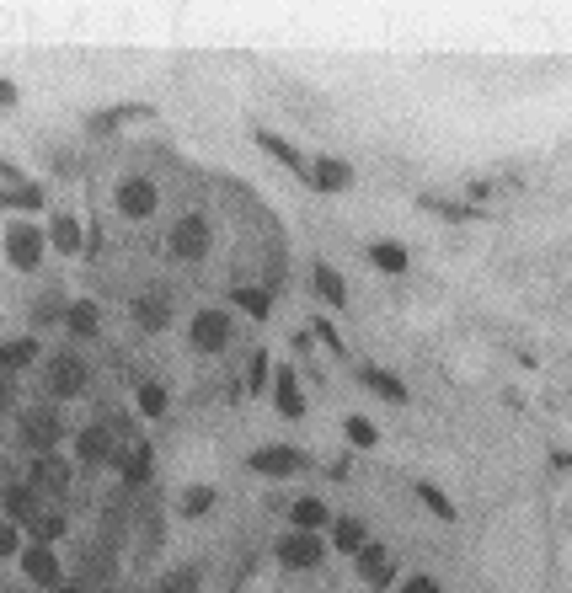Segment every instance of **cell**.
Returning a JSON list of instances; mask_svg holds the SVG:
<instances>
[{
    "label": "cell",
    "mask_w": 572,
    "mask_h": 593,
    "mask_svg": "<svg viewBox=\"0 0 572 593\" xmlns=\"http://www.w3.org/2000/svg\"><path fill=\"white\" fill-rule=\"evenodd\" d=\"M0 246H6V262L17 273H33L43 262V252H49V230H38L33 220H11L6 236H0Z\"/></svg>",
    "instance_id": "6da1fadb"
},
{
    "label": "cell",
    "mask_w": 572,
    "mask_h": 593,
    "mask_svg": "<svg viewBox=\"0 0 572 593\" xmlns=\"http://www.w3.org/2000/svg\"><path fill=\"white\" fill-rule=\"evenodd\" d=\"M17 433H22V444H27V455H54L59 444H65V417H59L54 407H27L22 412V423H17Z\"/></svg>",
    "instance_id": "7a4b0ae2"
},
{
    "label": "cell",
    "mask_w": 572,
    "mask_h": 593,
    "mask_svg": "<svg viewBox=\"0 0 572 593\" xmlns=\"http://www.w3.org/2000/svg\"><path fill=\"white\" fill-rule=\"evenodd\" d=\"M273 556L284 561L289 572H311V567H321V561H327V540H321L316 529H284V535H278V545H273Z\"/></svg>",
    "instance_id": "3957f363"
},
{
    "label": "cell",
    "mask_w": 572,
    "mask_h": 593,
    "mask_svg": "<svg viewBox=\"0 0 572 593\" xmlns=\"http://www.w3.org/2000/svg\"><path fill=\"white\" fill-rule=\"evenodd\" d=\"M246 465H252L257 476H268V481H289V476H300V471H311V455L295 444H262L246 455Z\"/></svg>",
    "instance_id": "277c9868"
},
{
    "label": "cell",
    "mask_w": 572,
    "mask_h": 593,
    "mask_svg": "<svg viewBox=\"0 0 572 593\" xmlns=\"http://www.w3.org/2000/svg\"><path fill=\"white\" fill-rule=\"evenodd\" d=\"M118 455V423L113 417H97V423H86L81 433H75V465H113Z\"/></svg>",
    "instance_id": "5b68a950"
},
{
    "label": "cell",
    "mask_w": 572,
    "mask_h": 593,
    "mask_svg": "<svg viewBox=\"0 0 572 593\" xmlns=\"http://www.w3.org/2000/svg\"><path fill=\"white\" fill-rule=\"evenodd\" d=\"M22 577H27V583H33V588H65V561H59V551H54V545H43V540H27L22 545Z\"/></svg>",
    "instance_id": "8992f818"
},
{
    "label": "cell",
    "mask_w": 572,
    "mask_h": 593,
    "mask_svg": "<svg viewBox=\"0 0 572 593\" xmlns=\"http://www.w3.org/2000/svg\"><path fill=\"white\" fill-rule=\"evenodd\" d=\"M43 385H49V396H54V401H75V396H81V390L91 385L86 358H75V353H54V358H49V369H43Z\"/></svg>",
    "instance_id": "52a82bcc"
},
{
    "label": "cell",
    "mask_w": 572,
    "mask_h": 593,
    "mask_svg": "<svg viewBox=\"0 0 572 593\" xmlns=\"http://www.w3.org/2000/svg\"><path fill=\"white\" fill-rule=\"evenodd\" d=\"M22 481H27V487H33L38 497H65L70 481H75V465L59 455V449H54V455H33V465H27Z\"/></svg>",
    "instance_id": "ba28073f"
},
{
    "label": "cell",
    "mask_w": 572,
    "mask_h": 593,
    "mask_svg": "<svg viewBox=\"0 0 572 593\" xmlns=\"http://www.w3.org/2000/svg\"><path fill=\"white\" fill-rule=\"evenodd\" d=\"M113 209L123 214V220H150V214L161 209V187L150 177H123L113 187Z\"/></svg>",
    "instance_id": "9c48e42d"
},
{
    "label": "cell",
    "mask_w": 572,
    "mask_h": 593,
    "mask_svg": "<svg viewBox=\"0 0 572 593\" xmlns=\"http://www.w3.org/2000/svg\"><path fill=\"white\" fill-rule=\"evenodd\" d=\"M209 220L204 214H182V220L172 225V236H166V252H172L177 262H204L209 257Z\"/></svg>",
    "instance_id": "30bf717a"
},
{
    "label": "cell",
    "mask_w": 572,
    "mask_h": 593,
    "mask_svg": "<svg viewBox=\"0 0 572 593\" xmlns=\"http://www.w3.org/2000/svg\"><path fill=\"white\" fill-rule=\"evenodd\" d=\"M230 310H220V305H209V310H198L193 316V348L198 353H225L230 348Z\"/></svg>",
    "instance_id": "8fae6325"
},
{
    "label": "cell",
    "mask_w": 572,
    "mask_h": 593,
    "mask_svg": "<svg viewBox=\"0 0 572 593\" xmlns=\"http://www.w3.org/2000/svg\"><path fill=\"white\" fill-rule=\"evenodd\" d=\"M113 465H118L123 487L139 492V487H150V476H156V449H150L145 439H134L129 449H118V455H113Z\"/></svg>",
    "instance_id": "7c38bea8"
},
{
    "label": "cell",
    "mask_w": 572,
    "mask_h": 593,
    "mask_svg": "<svg viewBox=\"0 0 572 593\" xmlns=\"http://www.w3.org/2000/svg\"><path fill=\"white\" fill-rule=\"evenodd\" d=\"M43 513V503H38V492L27 487V481H6V487H0V519H11V524H33Z\"/></svg>",
    "instance_id": "4fadbf2b"
},
{
    "label": "cell",
    "mask_w": 572,
    "mask_h": 593,
    "mask_svg": "<svg viewBox=\"0 0 572 593\" xmlns=\"http://www.w3.org/2000/svg\"><path fill=\"white\" fill-rule=\"evenodd\" d=\"M134 321H139V332H166L172 326V294L166 289L134 294Z\"/></svg>",
    "instance_id": "5bb4252c"
},
{
    "label": "cell",
    "mask_w": 572,
    "mask_h": 593,
    "mask_svg": "<svg viewBox=\"0 0 572 593\" xmlns=\"http://www.w3.org/2000/svg\"><path fill=\"white\" fill-rule=\"evenodd\" d=\"M311 187H316V193H348V187H353V166L343 161V155H321V161H311Z\"/></svg>",
    "instance_id": "9a60e30c"
},
{
    "label": "cell",
    "mask_w": 572,
    "mask_h": 593,
    "mask_svg": "<svg viewBox=\"0 0 572 593\" xmlns=\"http://www.w3.org/2000/svg\"><path fill=\"white\" fill-rule=\"evenodd\" d=\"M273 407L289 417V423H300L305 417V390H300V380H295V369H273Z\"/></svg>",
    "instance_id": "2e32d148"
},
{
    "label": "cell",
    "mask_w": 572,
    "mask_h": 593,
    "mask_svg": "<svg viewBox=\"0 0 572 593\" xmlns=\"http://www.w3.org/2000/svg\"><path fill=\"white\" fill-rule=\"evenodd\" d=\"M353 567H359V577H364L369 588H391V583H396V572H391V551H385V545H375V540H369L364 551L353 556Z\"/></svg>",
    "instance_id": "e0dca14e"
},
{
    "label": "cell",
    "mask_w": 572,
    "mask_h": 593,
    "mask_svg": "<svg viewBox=\"0 0 572 593\" xmlns=\"http://www.w3.org/2000/svg\"><path fill=\"white\" fill-rule=\"evenodd\" d=\"M49 246L59 257H81L86 252V225L75 220V214H54V225H49Z\"/></svg>",
    "instance_id": "ac0fdd59"
},
{
    "label": "cell",
    "mask_w": 572,
    "mask_h": 593,
    "mask_svg": "<svg viewBox=\"0 0 572 593\" xmlns=\"http://www.w3.org/2000/svg\"><path fill=\"white\" fill-rule=\"evenodd\" d=\"M252 139H257V145H262V150H268V155H273V161H284V166H289V171H295V177H300V182H311V161H305V155H300L295 145H289V139H278L273 129H257Z\"/></svg>",
    "instance_id": "d6986e66"
},
{
    "label": "cell",
    "mask_w": 572,
    "mask_h": 593,
    "mask_svg": "<svg viewBox=\"0 0 572 593\" xmlns=\"http://www.w3.org/2000/svg\"><path fill=\"white\" fill-rule=\"evenodd\" d=\"M134 513H139V508L129 503V492H118L113 503H107V513H102V545H107V551H113L123 535H129V519H134Z\"/></svg>",
    "instance_id": "ffe728a7"
},
{
    "label": "cell",
    "mask_w": 572,
    "mask_h": 593,
    "mask_svg": "<svg viewBox=\"0 0 572 593\" xmlns=\"http://www.w3.org/2000/svg\"><path fill=\"white\" fill-rule=\"evenodd\" d=\"M0 209H11V220H33V214L43 209V187L38 182H17L0 193Z\"/></svg>",
    "instance_id": "44dd1931"
},
{
    "label": "cell",
    "mask_w": 572,
    "mask_h": 593,
    "mask_svg": "<svg viewBox=\"0 0 572 593\" xmlns=\"http://www.w3.org/2000/svg\"><path fill=\"white\" fill-rule=\"evenodd\" d=\"M284 513H289V529H316V535H321V529L332 524V508L321 503V497H295Z\"/></svg>",
    "instance_id": "7402d4cb"
},
{
    "label": "cell",
    "mask_w": 572,
    "mask_h": 593,
    "mask_svg": "<svg viewBox=\"0 0 572 593\" xmlns=\"http://www.w3.org/2000/svg\"><path fill=\"white\" fill-rule=\"evenodd\" d=\"M65 332L81 337V342L97 337V332H102V310H97V300H70V310H65Z\"/></svg>",
    "instance_id": "603a6c76"
},
{
    "label": "cell",
    "mask_w": 572,
    "mask_h": 593,
    "mask_svg": "<svg viewBox=\"0 0 572 593\" xmlns=\"http://www.w3.org/2000/svg\"><path fill=\"white\" fill-rule=\"evenodd\" d=\"M150 113H156L150 102H118V107H102V113H91L86 129H91V134H113L123 118H150Z\"/></svg>",
    "instance_id": "cb8c5ba5"
},
{
    "label": "cell",
    "mask_w": 572,
    "mask_h": 593,
    "mask_svg": "<svg viewBox=\"0 0 572 593\" xmlns=\"http://www.w3.org/2000/svg\"><path fill=\"white\" fill-rule=\"evenodd\" d=\"M359 385H364V390H375V396H385V401H396V407H407V385H401L391 369L364 364V369H359Z\"/></svg>",
    "instance_id": "d4e9b609"
},
{
    "label": "cell",
    "mask_w": 572,
    "mask_h": 593,
    "mask_svg": "<svg viewBox=\"0 0 572 593\" xmlns=\"http://www.w3.org/2000/svg\"><path fill=\"white\" fill-rule=\"evenodd\" d=\"M311 284H316V294H321V300H327L332 310L348 305V278L337 273L332 262H316V268H311Z\"/></svg>",
    "instance_id": "484cf974"
},
{
    "label": "cell",
    "mask_w": 572,
    "mask_h": 593,
    "mask_svg": "<svg viewBox=\"0 0 572 593\" xmlns=\"http://www.w3.org/2000/svg\"><path fill=\"white\" fill-rule=\"evenodd\" d=\"M417 209L439 214V220H487V209H476V204H455V198H439V193H417Z\"/></svg>",
    "instance_id": "4316f807"
},
{
    "label": "cell",
    "mask_w": 572,
    "mask_h": 593,
    "mask_svg": "<svg viewBox=\"0 0 572 593\" xmlns=\"http://www.w3.org/2000/svg\"><path fill=\"white\" fill-rule=\"evenodd\" d=\"M38 358V337H17V342H0V374H22Z\"/></svg>",
    "instance_id": "83f0119b"
},
{
    "label": "cell",
    "mask_w": 572,
    "mask_h": 593,
    "mask_svg": "<svg viewBox=\"0 0 572 593\" xmlns=\"http://www.w3.org/2000/svg\"><path fill=\"white\" fill-rule=\"evenodd\" d=\"M364 545H369V535H364V524H359V519H332V551L359 556Z\"/></svg>",
    "instance_id": "f1b7e54d"
},
{
    "label": "cell",
    "mask_w": 572,
    "mask_h": 593,
    "mask_svg": "<svg viewBox=\"0 0 572 593\" xmlns=\"http://www.w3.org/2000/svg\"><path fill=\"white\" fill-rule=\"evenodd\" d=\"M369 262H375L380 273H407L412 268V257H407V246H401V241H375V246H369Z\"/></svg>",
    "instance_id": "f546056e"
},
{
    "label": "cell",
    "mask_w": 572,
    "mask_h": 593,
    "mask_svg": "<svg viewBox=\"0 0 572 593\" xmlns=\"http://www.w3.org/2000/svg\"><path fill=\"white\" fill-rule=\"evenodd\" d=\"M161 545H166V519H161V513L156 508H139V551H161Z\"/></svg>",
    "instance_id": "4dcf8cb0"
},
{
    "label": "cell",
    "mask_w": 572,
    "mask_h": 593,
    "mask_svg": "<svg viewBox=\"0 0 572 593\" xmlns=\"http://www.w3.org/2000/svg\"><path fill=\"white\" fill-rule=\"evenodd\" d=\"M417 497H423V508L434 513V519H444V524H455V519H460V508H455L450 497H444V492L434 487V481H417Z\"/></svg>",
    "instance_id": "1f68e13d"
},
{
    "label": "cell",
    "mask_w": 572,
    "mask_h": 593,
    "mask_svg": "<svg viewBox=\"0 0 572 593\" xmlns=\"http://www.w3.org/2000/svg\"><path fill=\"white\" fill-rule=\"evenodd\" d=\"M65 529H70V519H65V513H38V519L27 524V535H33V540H43V545H54V540H65Z\"/></svg>",
    "instance_id": "d6a6232c"
},
{
    "label": "cell",
    "mask_w": 572,
    "mask_h": 593,
    "mask_svg": "<svg viewBox=\"0 0 572 593\" xmlns=\"http://www.w3.org/2000/svg\"><path fill=\"white\" fill-rule=\"evenodd\" d=\"M214 503H220L214 487H188L182 492V519H204V513H214Z\"/></svg>",
    "instance_id": "836d02e7"
},
{
    "label": "cell",
    "mask_w": 572,
    "mask_h": 593,
    "mask_svg": "<svg viewBox=\"0 0 572 593\" xmlns=\"http://www.w3.org/2000/svg\"><path fill=\"white\" fill-rule=\"evenodd\" d=\"M343 433H348V444H359V449H375L380 444V428L369 423V417H359V412L343 417Z\"/></svg>",
    "instance_id": "e575fe53"
},
{
    "label": "cell",
    "mask_w": 572,
    "mask_h": 593,
    "mask_svg": "<svg viewBox=\"0 0 572 593\" xmlns=\"http://www.w3.org/2000/svg\"><path fill=\"white\" fill-rule=\"evenodd\" d=\"M166 407H172L166 385H156V380H145V385H139V412H145V417H166Z\"/></svg>",
    "instance_id": "d590c367"
},
{
    "label": "cell",
    "mask_w": 572,
    "mask_h": 593,
    "mask_svg": "<svg viewBox=\"0 0 572 593\" xmlns=\"http://www.w3.org/2000/svg\"><path fill=\"white\" fill-rule=\"evenodd\" d=\"M236 305L246 310L252 321H268V310H273V300H268V289H236Z\"/></svg>",
    "instance_id": "8d00e7d4"
},
{
    "label": "cell",
    "mask_w": 572,
    "mask_h": 593,
    "mask_svg": "<svg viewBox=\"0 0 572 593\" xmlns=\"http://www.w3.org/2000/svg\"><path fill=\"white\" fill-rule=\"evenodd\" d=\"M268 385H273V364H268V353H257V358H252V374H246V390H252V396H262Z\"/></svg>",
    "instance_id": "74e56055"
},
{
    "label": "cell",
    "mask_w": 572,
    "mask_h": 593,
    "mask_svg": "<svg viewBox=\"0 0 572 593\" xmlns=\"http://www.w3.org/2000/svg\"><path fill=\"white\" fill-rule=\"evenodd\" d=\"M11 556H22V524L0 519V561H11Z\"/></svg>",
    "instance_id": "f35d334b"
},
{
    "label": "cell",
    "mask_w": 572,
    "mask_h": 593,
    "mask_svg": "<svg viewBox=\"0 0 572 593\" xmlns=\"http://www.w3.org/2000/svg\"><path fill=\"white\" fill-rule=\"evenodd\" d=\"M198 588V572L193 567H182V572H172V577H161V588L156 593H193Z\"/></svg>",
    "instance_id": "ab89813d"
},
{
    "label": "cell",
    "mask_w": 572,
    "mask_h": 593,
    "mask_svg": "<svg viewBox=\"0 0 572 593\" xmlns=\"http://www.w3.org/2000/svg\"><path fill=\"white\" fill-rule=\"evenodd\" d=\"M65 310H70V305H59V300H54V294H49V300H43V305L33 310V326H49V321H65Z\"/></svg>",
    "instance_id": "60d3db41"
},
{
    "label": "cell",
    "mask_w": 572,
    "mask_h": 593,
    "mask_svg": "<svg viewBox=\"0 0 572 593\" xmlns=\"http://www.w3.org/2000/svg\"><path fill=\"white\" fill-rule=\"evenodd\" d=\"M401 593H439V583L428 572H412V577H401Z\"/></svg>",
    "instance_id": "b9f144b4"
},
{
    "label": "cell",
    "mask_w": 572,
    "mask_h": 593,
    "mask_svg": "<svg viewBox=\"0 0 572 593\" xmlns=\"http://www.w3.org/2000/svg\"><path fill=\"white\" fill-rule=\"evenodd\" d=\"M311 337H321L332 353H343V337H337V326H332V321H311Z\"/></svg>",
    "instance_id": "7bdbcfd3"
},
{
    "label": "cell",
    "mask_w": 572,
    "mask_h": 593,
    "mask_svg": "<svg viewBox=\"0 0 572 593\" xmlns=\"http://www.w3.org/2000/svg\"><path fill=\"white\" fill-rule=\"evenodd\" d=\"M11 107H17V81H6V75H0V113H11Z\"/></svg>",
    "instance_id": "ee69618b"
},
{
    "label": "cell",
    "mask_w": 572,
    "mask_h": 593,
    "mask_svg": "<svg viewBox=\"0 0 572 593\" xmlns=\"http://www.w3.org/2000/svg\"><path fill=\"white\" fill-rule=\"evenodd\" d=\"M54 171H59V177H75V171H81V161H75V155H65V150H59V155H54Z\"/></svg>",
    "instance_id": "f6af8a7d"
},
{
    "label": "cell",
    "mask_w": 572,
    "mask_h": 593,
    "mask_svg": "<svg viewBox=\"0 0 572 593\" xmlns=\"http://www.w3.org/2000/svg\"><path fill=\"white\" fill-rule=\"evenodd\" d=\"M6 187H17V166H11V161H0V193H6Z\"/></svg>",
    "instance_id": "bcb514c9"
},
{
    "label": "cell",
    "mask_w": 572,
    "mask_h": 593,
    "mask_svg": "<svg viewBox=\"0 0 572 593\" xmlns=\"http://www.w3.org/2000/svg\"><path fill=\"white\" fill-rule=\"evenodd\" d=\"M551 465H556V471H572V449H562V455H551Z\"/></svg>",
    "instance_id": "7dc6e473"
},
{
    "label": "cell",
    "mask_w": 572,
    "mask_h": 593,
    "mask_svg": "<svg viewBox=\"0 0 572 593\" xmlns=\"http://www.w3.org/2000/svg\"><path fill=\"white\" fill-rule=\"evenodd\" d=\"M54 593H91L86 583H65V588H54Z\"/></svg>",
    "instance_id": "c3c4849f"
},
{
    "label": "cell",
    "mask_w": 572,
    "mask_h": 593,
    "mask_svg": "<svg viewBox=\"0 0 572 593\" xmlns=\"http://www.w3.org/2000/svg\"><path fill=\"white\" fill-rule=\"evenodd\" d=\"M0 476H6V460H0Z\"/></svg>",
    "instance_id": "681fc988"
}]
</instances>
